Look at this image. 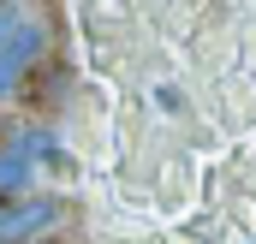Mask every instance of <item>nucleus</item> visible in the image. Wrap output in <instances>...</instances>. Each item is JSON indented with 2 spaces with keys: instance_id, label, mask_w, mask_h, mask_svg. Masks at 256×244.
Segmentation results:
<instances>
[{
  "instance_id": "7ed1b4c3",
  "label": "nucleus",
  "mask_w": 256,
  "mask_h": 244,
  "mask_svg": "<svg viewBox=\"0 0 256 244\" xmlns=\"http://www.w3.org/2000/svg\"><path fill=\"white\" fill-rule=\"evenodd\" d=\"M30 184V155L24 149H6L0 155V202H6V190H24Z\"/></svg>"
},
{
  "instance_id": "f257e3e1",
  "label": "nucleus",
  "mask_w": 256,
  "mask_h": 244,
  "mask_svg": "<svg viewBox=\"0 0 256 244\" xmlns=\"http://www.w3.org/2000/svg\"><path fill=\"white\" fill-rule=\"evenodd\" d=\"M66 214L60 196H18L0 208V244H42V232H54Z\"/></svg>"
},
{
  "instance_id": "20e7f679",
  "label": "nucleus",
  "mask_w": 256,
  "mask_h": 244,
  "mask_svg": "<svg viewBox=\"0 0 256 244\" xmlns=\"http://www.w3.org/2000/svg\"><path fill=\"white\" fill-rule=\"evenodd\" d=\"M12 30H18V12H12V6H6V0H0V48H6V42H12Z\"/></svg>"
},
{
  "instance_id": "423d86ee",
  "label": "nucleus",
  "mask_w": 256,
  "mask_h": 244,
  "mask_svg": "<svg viewBox=\"0 0 256 244\" xmlns=\"http://www.w3.org/2000/svg\"><path fill=\"white\" fill-rule=\"evenodd\" d=\"M0 208H6V202H0Z\"/></svg>"
},
{
  "instance_id": "39448f33",
  "label": "nucleus",
  "mask_w": 256,
  "mask_h": 244,
  "mask_svg": "<svg viewBox=\"0 0 256 244\" xmlns=\"http://www.w3.org/2000/svg\"><path fill=\"white\" fill-rule=\"evenodd\" d=\"M42 244H54V238H42Z\"/></svg>"
},
{
  "instance_id": "f03ea898",
  "label": "nucleus",
  "mask_w": 256,
  "mask_h": 244,
  "mask_svg": "<svg viewBox=\"0 0 256 244\" xmlns=\"http://www.w3.org/2000/svg\"><path fill=\"white\" fill-rule=\"evenodd\" d=\"M36 54H42V24H36V18H18L12 42L0 48V96L24 84V72L36 66Z\"/></svg>"
}]
</instances>
